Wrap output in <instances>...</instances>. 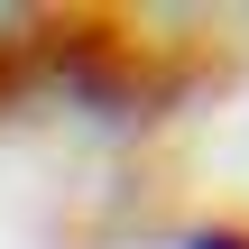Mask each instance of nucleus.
<instances>
[{"instance_id":"nucleus-1","label":"nucleus","mask_w":249,"mask_h":249,"mask_svg":"<svg viewBox=\"0 0 249 249\" xmlns=\"http://www.w3.org/2000/svg\"><path fill=\"white\" fill-rule=\"evenodd\" d=\"M185 249H249V231H194Z\"/></svg>"}]
</instances>
